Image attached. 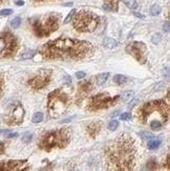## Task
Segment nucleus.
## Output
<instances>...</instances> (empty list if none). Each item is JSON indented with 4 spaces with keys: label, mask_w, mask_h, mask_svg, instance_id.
<instances>
[{
    "label": "nucleus",
    "mask_w": 170,
    "mask_h": 171,
    "mask_svg": "<svg viewBox=\"0 0 170 171\" xmlns=\"http://www.w3.org/2000/svg\"><path fill=\"white\" fill-rule=\"evenodd\" d=\"M139 150L135 139L123 134L108 143L104 150V161L107 171H135Z\"/></svg>",
    "instance_id": "1"
},
{
    "label": "nucleus",
    "mask_w": 170,
    "mask_h": 171,
    "mask_svg": "<svg viewBox=\"0 0 170 171\" xmlns=\"http://www.w3.org/2000/svg\"><path fill=\"white\" fill-rule=\"evenodd\" d=\"M93 46L91 42L71 38H58L49 41L40 48L45 60H83L91 56Z\"/></svg>",
    "instance_id": "2"
},
{
    "label": "nucleus",
    "mask_w": 170,
    "mask_h": 171,
    "mask_svg": "<svg viewBox=\"0 0 170 171\" xmlns=\"http://www.w3.org/2000/svg\"><path fill=\"white\" fill-rule=\"evenodd\" d=\"M169 95H167L166 99L145 103L138 110V119L142 124L159 122L164 125L169 120Z\"/></svg>",
    "instance_id": "3"
},
{
    "label": "nucleus",
    "mask_w": 170,
    "mask_h": 171,
    "mask_svg": "<svg viewBox=\"0 0 170 171\" xmlns=\"http://www.w3.org/2000/svg\"><path fill=\"white\" fill-rule=\"evenodd\" d=\"M71 134L68 128H60L49 131L42 136L39 142V148L45 151H51L56 148H65L71 142Z\"/></svg>",
    "instance_id": "4"
},
{
    "label": "nucleus",
    "mask_w": 170,
    "mask_h": 171,
    "mask_svg": "<svg viewBox=\"0 0 170 171\" xmlns=\"http://www.w3.org/2000/svg\"><path fill=\"white\" fill-rule=\"evenodd\" d=\"M71 103V98L61 88L52 91L47 98V113L52 119L61 117L68 109Z\"/></svg>",
    "instance_id": "5"
},
{
    "label": "nucleus",
    "mask_w": 170,
    "mask_h": 171,
    "mask_svg": "<svg viewBox=\"0 0 170 171\" xmlns=\"http://www.w3.org/2000/svg\"><path fill=\"white\" fill-rule=\"evenodd\" d=\"M61 16L59 14H49L36 18L32 22L33 31L37 37L44 38L59 29Z\"/></svg>",
    "instance_id": "6"
},
{
    "label": "nucleus",
    "mask_w": 170,
    "mask_h": 171,
    "mask_svg": "<svg viewBox=\"0 0 170 171\" xmlns=\"http://www.w3.org/2000/svg\"><path fill=\"white\" fill-rule=\"evenodd\" d=\"M100 24V17L91 11L82 10L74 16V29L79 33H91Z\"/></svg>",
    "instance_id": "7"
},
{
    "label": "nucleus",
    "mask_w": 170,
    "mask_h": 171,
    "mask_svg": "<svg viewBox=\"0 0 170 171\" xmlns=\"http://www.w3.org/2000/svg\"><path fill=\"white\" fill-rule=\"evenodd\" d=\"M19 48V42L14 34L4 32L0 34V59L11 58L16 55Z\"/></svg>",
    "instance_id": "8"
},
{
    "label": "nucleus",
    "mask_w": 170,
    "mask_h": 171,
    "mask_svg": "<svg viewBox=\"0 0 170 171\" xmlns=\"http://www.w3.org/2000/svg\"><path fill=\"white\" fill-rule=\"evenodd\" d=\"M119 96L110 97L108 93H98L88 100L86 109L89 111H98L109 108V107L115 106L119 102Z\"/></svg>",
    "instance_id": "9"
},
{
    "label": "nucleus",
    "mask_w": 170,
    "mask_h": 171,
    "mask_svg": "<svg viewBox=\"0 0 170 171\" xmlns=\"http://www.w3.org/2000/svg\"><path fill=\"white\" fill-rule=\"evenodd\" d=\"M52 80V70L51 69H40L33 78L29 80V86L35 90L42 89L46 87Z\"/></svg>",
    "instance_id": "10"
},
{
    "label": "nucleus",
    "mask_w": 170,
    "mask_h": 171,
    "mask_svg": "<svg viewBox=\"0 0 170 171\" xmlns=\"http://www.w3.org/2000/svg\"><path fill=\"white\" fill-rule=\"evenodd\" d=\"M126 51L132 56L141 64H145L147 61V47L143 42L135 41V42L130 43L126 47Z\"/></svg>",
    "instance_id": "11"
},
{
    "label": "nucleus",
    "mask_w": 170,
    "mask_h": 171,
    "mask_svg": "<svg viewBox=\"0 0 170 171\" xmlns=\"http://www.w3.org/2000/svg\"><path fill=\"white\" fill-rule=\"evenodd\" d=\"M24 118V109L20 103H15L10 107L4 121L7 125H19L22 123Z\"/></svg>",
    "instance_id": "12"
},
{
    "label": "nucleus",
    "mask_w": 170,
    "mask_h": 171,
    "mask_svg": "<svg viewBox=\"0 0 170 171\" xmlns=\"http://www.w3.org/2000/svg\"><path fill=\"white\" fill-rule=\"evenodd\" d=\"M31 165L26 160L4 161L0 162V171H29Z\"/></svg>",
    "instance_id": "13"
},
{
    "label": "nucleus",
    "mask_w": 170,
    "mask_h": 171,
    "mask_svg": "<svg viewBox=\"0 0 170 171\" xmlns=\"http://www.w3.org/2000/svg\"><path fill=\"white\" fill-rule=\"evenodd\" d=\"M93 88V82L89 80H85L82 81L78 84V88H77V92H76V102L77 104H80L84 99L88 96L89 93L91 92Z\"/></svg>",
    "instance_id": "14"
},
{
    "label": "nucleus",
    "mask_w": 170,
    "mask_h": 171,
    "mask_svg": "<svg viewBox=\"0 0 170 171\" xmlns=\"http://www.w3.org/2000/svg\"><path fill=\"white\" fill-rule=\"evenodd\" d=\"M102 130V122L101 121H95V122L89 123L86 126V131L89 134V137L93 139L97 138V136Z\"/></svg>",
    "instance_id": "15"
},
{
    "label": "nucleus",
    "mask_w": 170,
    "mask_h": 171,
    "mask_svg": "<svg viewBox=\"0 0 170 171\" xmlns=\"http://www.w3.org/2000/svg\"><path fill=\"white\" fill-rule=\"evenodd\" d=\"M119 1L120 0H104L103 9L107 10V11L117 12L119 9Z\"/></svg>",
    "instance_id": "16"
},
{
    "label": "nucleus",
    "mask_w": 170,
    "mask_h": 171,
    "mask_svg": "<svg viewBox=\"0 0 170 171\" xmlns=\"http://www.w3.org/2000/svg\"><path fill=\"white\" fill-rule=\"evenodd\" d=\"M108 78H109V73H99L98 76H96V83L98 85H103L106 81L108 80Z\"/></svg>",
    "instance_id": "17"
},
{
    "label": "nucleus",
    "mask_w": 170,
    "mask_h": 171,
    "mask_svg": "<svg viewBox=\"0 0 170 171\" xmlns=\"http://www.w3.org/2000/svg\"><path fill=\"white\" fill-rule=\"evenodd\" d=\"M142 171H157V164L155 161V159H151L150 161H148L145 168Z\"/></svg>",
    "instance_id": "18"
},
{
    "label": "nucleus",
    "mask_w": 170,
    "mask_h": 171,
    "mask_svg": "<svg viewBox=\"0 0 170 171\" xmlns=\"http://www.w3.org/2000/svg\"><path fill=\"white\" fill-rule=\"evenodd\" d=\"M103 44L105 47H108V48H113L118 45V42L115 39H111V38H105L103 41Z\"/></svg>",
    "instance_id": "19"
},
{
    "label": "nucleus",
    "mask_w": 170,
    "mask_h": 171,
    "mask_svg": "<svg viewBox=\"0 0 170 171\" xmlns=\"http://www.w3.org/2000/svg\"><path fill=\"white\" fill-rule=\"evenodd\" d=\"M126 81H127V78L123 75H116L115 77H113V82L118 85L124 84V83H126Z\"/></svg>",
    "instance_id": "20"
},
{
    "label": "nucleus",
    "mask_w": 170,
    "mask_h": 171,
    "mask_svg": "<svg viewBox=\"0 0 170 171\" xmlns=\"http://www.w3.org/2000/svg\"><path fill=\"white\" fill-rule=\"evenodd\" d=\"M160 145H161V141L160 140H150L148 142V148L153 150V149L159 148Z\"/></svg>",
    "instance_id": "21"
},
{
    "label": "nucleus",
    "mask_w": 170,
    "mask_h": 171,
    "mask_svg": "<svg viewBox=\"0 0 170 171\" xmlns=\"http://www.w3.org/2000/svg\"><path fill=\"white\" fill-rule=\"evenodd\" d=\"M33 123L37 124V123H41L43 121V113L42 112H35L33 116V119H32Z\"/></svg>",
    "instance_id": "22"
},
{
    "label": "nucleus",
    "mask_w": 170,
    "mask_h": 171,
    "mask_svg": "<svg viewBox=\"0 0 170 171\" xmlns=\"http://www.w3.org/2000/svg\"><path fill=\"white\" fill-rule=\"evenodd\" d=\"M123 2L125 3L126 7H128L129 9H135L138 7L137 4V1L135 0H123Z\"/></svg>",
    "instance_id": "23"
},
{
    "label": "nucleus",
    "mask_w": 170,
    "mask_h": 171,
    "mask_svg": "<svg viewBox=\"0 0 170 171\" xmlns=\"http://www.w3.org/2000/svg\"><path fill=\"white\" fill-rule=\"evenodd\" d=\"M160 13H161V7H160V5L155 4V5H152V7H151V9H150V14H151V15L157 16V15H159Z\"/></svg>",
    "instance_id": "24"
},
{
    "label": "nucleus",
    "mask_w": 170,
    "mask_h": 171,
    "mask_svg": "<svg viewBox=\"0 0 170 171\" xmlns=\"http://www.w3.org/2000/svg\"><path fill=\"white\" fill-rule=\"evenodd\" d=\"M35 54H36V51H33V49H32V51H25V53L22 54L21 59H29V58H32V57H34Z\"/></svg>",
    "instance_id": "25"
},
{
    "label": "nucleus",
    "mask_w": 170,
    "mask_h": 171,
    "mask_svg": "<svg viewBox=\"0 0 170 171\" xmlns=\"http://www.w3.org/2000/svg\"><path fill=\"white\" fill-rule=\"evenodd\" d=\"M20 23H21V19H20V17H16L11 21V26L13 27V29H17V27H19Z\"/></svg>",
    "instance_id": "26"
},
{
    "label": "nucleus",
    "mask_w": 170,
    "mask_h": 171,
    "mask_svg": "<svg viewBox=\"0 0 170 171\" xmlns=\"http://www.w3.org/2000/svg\"><path fill=\"white\" fill-rule=\"evenodd\" d=\"M133 97V92L132 91H127V92H124L123 95H122V100L123 101H129L131 100Z\"/></svg>",
    "instance_id": "27"
},
{
    "label": "nucleus",
    "mask_w": 170,
    "mask_h": 171,
    "mask_svg": "<svg viewBox=\"0 0 170 171\" xmlns=\"http://www.w3.org/2000/svg\"><path fill=\"white\" fill-rule=\"evenodd\" d=\"M118 127H119V122H118V121L113 120V121H110V122H109V124H108V129H109V130L115 131Z\"/></svg>",
    "instance_id": "28"
},
{
    "label": "nucleus",
    "mask_w": 170,
    "mask_h": 171,
    "mask_svg": "<svg viewBox=\"0 0 170 171\" xmlns=\"http://www.w3.org/2000/svg\"><path fill=\"white\" fill-rule=\"evenodd\" d=\"M141 137L143 140H151V139H153V134L151 132H148V131L141 132Z\"/></svg>",
    "instance_id": "29"
},
{
    "label": "nucleus",
    "mask_w": 170,
    "mask_h": 171,
    "mask_svg": "<svg viewBox=\"0 0 170 171\" xmlns=\"http://www.w3.org/2000/svg\"><path fill=\"white\" fill-rule=\"evenodd\" d=\"M149 126H150V128L152 129V130H159V129L162 128L163 125L159 122H151L150 124H149Z\"/></svg>",
    "instance_id": "30"
},
{
    "label": "nucleus",
    "mask_w": 170,
    "mask_h": 171,
    "mask_svg": "<svg viewBox=\"0 0 170 171\" xmlns=\"http://www.w3.org/2000/svg\"><path fill=\"white\" fill-rule=\"evenodd\" d=\"M32 134H29V132H25L24 134L22 136V142L24 143H29L32 140Z\"/></svg>",
    "instance_id": "31"
},
{
    "label": "nucleus",
    "mask_w": 170,
    "mask_h": 171,
    "mask_svg": "<svg viewBox=\"0 0 170 171\" xmlns=\"http://www.w3.org/2000/svg\"><path fill=\"white\" fill-rule=\"evenodd\" d=\"M3 136H4L5 138H7V139H12V138H17L18 134H17V132H12V131L7 130V132L3 134Z\"/></svg>",
    "instance_id": "32"
},
{
    "label": "nucleus",
    "mask_w": 170,
    "mask_h": 171,
    "mask_svg": "<svg viewBox=\"0 0 170 171\" xmlns=\"http://www.w3.org/2000/svg\"><path fill=\"white\" fill-rule=\"evenodd\" d=\"M75 14H76V10H73V11H71V13L68 14V16H67V17L65 18L64 23H68V22H71V20L74 18V16H75Z\"/></svg>",
    "instance_id": "33"
},
{
    "label": "nucleus",
    "mask_w": 170,
    "mask_h": 171,
    "mask_svg": "<svg viewBox=\"0 0 170 171\" xmlns=\"http://www.w3.org/2000/svg\"><path fill=\"white\" fill-rule=\"evenodd\" d=\"M130 118H131V114L129 112H124L120 116V119H121L122 121H128L130 120Z\"/></svg>",
    "instance_id": "34"
},
{
    "label": "nucleus",
    "mask_w": 170,
    "mask_h": 171,
    "mask_svg": "<svg viewBox=\"0 0 170 171\" xmlns=\"http://www.w3.org/2000/svg\"><path fill=\"white\" fill-rule=\"evenodd\" d=\"M12 13H13V11L11 9H4L0 11V16H10Z\"/></svg>",
    "instance_id": "35"
},
{
    "label": "nucleus",
    "mask_w": 170,
    "mask_h": 171,
    "mask_svg": "<svg viewBox=\"0 0 170 171\" xmlns=\"http://www.w3.org/2000/svg\"><path fill=\"white\" fill-rule=\"evenodd\" d=\"M160 40H161V35H160V34H155V35H153L152 43H155V44H157V43L160 42Z\"/></svg>",
    "instance_id": "36"
},
{
    "label": "nucleus",
    "mask_w": 170,
    "mask_h": 171,
    "mask_svg": "<svg viewBox=\"0 0 170 171\" xmlns=\"http://www.w3.org/2000/svg\"><path fill=\"white\" fill-rule=\"evenodd\" d=\"M85 75H86V73H83V71H78V73H76V77H77L78 79H83L84 77H85Z\"/></svg>",
    "instance_id": "37"
},
{
    "label": "nucleus",
    "mask_w": 170,
    "mask_h": 171,
    "mask_svg": "<svg viewBox=\"0 0 170 171\" xmlns=\"http://www.w3.org/2000/svg\"><path fill=\"white\" fill-rule=\"evenodd\" d=\"M170 158H169V154L167 156V158H166V165H164V166L166 167V169L167 170H169V168H170Z\"/></svg>",
    "instance_id": "38"
},
{
    "label": "nucleus",
    "mask_w": 170,
    "mask_h": 171,
    "mask_svg": "<svg viewBox=\"0 0 170 171\" xmlns=\"http://www.w3.org/2000/svg\"><path fill=\"white\" fill-rule=\"evenodd\" d=\"M2 88H3V78H2V76L0 75V96H1V93H2Z\"/></svg>",
    "instance_id": "39"
},
{
    "label": "nucleus",
    "mask_w": 170,
    "mask_h": 171,
    "mask_svg": "<svg viewBox=\"0 0 170 171\" xmlns=\"http://www.w3.org/2000/svg\"><path fill=\"white\" fill-rule=\"evenodd\" d=\"M3 150H4V144L2 142H0V153H2Z\"/></svg>",
    "instance_id": "40"
},
{
    "label": "nucleus",
    "mask_w": 170,
    "mask_h": 171,
    "mask_svg": "<svg viewBox=\"0 0 170 171\" xmlns=\"http://www.w3.org/2000/svg\"><path fill=\"white\" fill-rule=\"evenodd\" d=\"M164 29H165L166 32H169V22H166V24L164 25Z\"/></svg>",
    "instance_id": "41"
},
{
    "label": "nucleus",
    "mask_w": 170,
    "mask_h": 171,
    "mask_svg": "<svg viewBox=\"0 0 170 171\" xmlns=\"http://www.w3.org/2000/svg\"><path fill=\"white\" fill-rule=\"evenodd\" d=\"M65 82H66V84H71V78H69L68 76H65Z\"/></svg>",
    "instance_id": "42"
},
{
    "label": "nucleus",
    "mask_w": 170,
    "mask_h": 171,
    "mask_svg": "<svg viewBox=\"0 0 170 171\" xmlns=\"http://www.w3.org/2000/svg\"><path fill=\"white\" fill-rule=\"evenodd\" d=\"M135 14L137 17H140V18H144V15H141V14H139V13H133Z\"/></svg>",
    "instance_id": "43"
},
{
    "label": "nucleus",
    "mask_w": 170,
    "mask_h": 171,
    "mask_svg": "<svg viewBox=\"0 0 170 171\" xmlns=\"http://www.w3.org/2000/svg\"><path fill=\"white\" fill-rule=\"evenodd\" d=\"M16 4H17V5H23V4H24V2H23V1H17V2H16Z\"/></svg>",
    "instance_id": "44"
},
{
    "label": "nucleus",
    "mask_w": 170,
    "mask_h": 171,
    "mask_svg": "<svg viewBox=\"0 0 170 171\" xmlns=\"http://www.w3.org/2000/svg\"><path fill=\"white\" fill-rule=\"evenodd\" d=\"M35 2H42V1H46V0H34Z\"/></svg>",
    "instance_id": "45"
},
{
    "label": "nucleus",
    "mask_w": 170,
    "mask_h": 171,
    "mask_svg": "<svg viewBox=\"0 0 170 171\" xmlns=\"http://www.w3.org/2000/svg\"><path fill=\"white\" fill-rule=\"evenodd\" d=\"M2 2H4V0H0V4H1Z\"/></svg>",
    "instance_id": "46"
}]
</instances>
